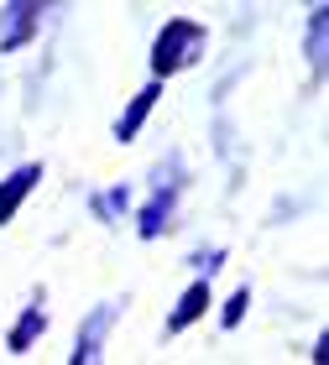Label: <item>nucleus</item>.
Instances as JSON below:
<instances>
[{"mask_svg":"<svg viewBox=\"0 0 329 365\" xmlns=\"http://www.w3.org/2000/svg\"><path fill=\"white\" fill-rule=\"evenodd\" d=\"M89 209L100 214L105 225H115V220H126V214H131V182H115V188H100V193L89 198Z\"/></svg>","mask_w":329,"mask_h":365,"instance_id":"nucleus-10","label":"nucleus"},{"mask_svg":"<svg viewBox=\"0 0 329 365\" xmlns=\"http://www.w3.org/2000/svg\"><path fill=\"white\" fill-rule=\"evenodd\" d=\"M47 324H53V319H47V303H42V297H31V303L11 319V329H6V350H11V355H31V350L42 344Z\"/></svg>","mask_w":329,"mask_h":365,"instance_id":"nucleus-6","label":"nucleus"},{"mask_svg":"<svg viewBox=\"0 0 329 365\" xmlns=\"http://www.w3.org/2000/svg\"><path fill=\"white\" fill-rule=\"evenodd\" d=\"M157 99H162V84H152V78H146L141 94H131V105L121 110V120H115V141H121V146L136 141L141 130H146V115L157 110Z\"/></svg>","mask_w":329,"mask_h":365,"instance_id":"nucleus-8","label":"nucleus"},{"mask_svg":"<svg viewBox=\"0 0 329 365\" xmlns=\"http://www.w3.org/2000/svg\"><path fill=\"white\" fill-rule=\"evenodd\" d=\"M303 53H308V68H314V78H324V53H329V6H324V0H314V11H308Z\"/></svg>","mask_w":329,"mask_h":365,"instance_id":"nucleus-9","label":"nucleus"},{"mask_svg":"<svg viewBox=\"0 0 329 365\" xmlns=\"http://www.w3.org/2000/svg\"><path fill=\"white\" fill-rule=\"evenodd\" d=\"M225 261H230V256H225V245H204V251H188V267L199 272V282H209V277L225 267Z\"/></svg>","mask_w":329,"mask_h":365,"instance_id":"nucleus-12","label":"nucleus"},{"mask_svg":"<svg viewBox=\"0 0 329 365\" xmlns=\"http://www.w3.org/2000/svg\"><path fill=\"white\" fill-rule=\"evenodd\" d=\"M42 21H47L42 0H11V6H0V53H21L42 31Z\"/></svg>","mask_w":329,"mask_h":365,"instance_id":"nucleus-4","label":"nucleus"},{"mask_svg":"<svg viewBox=\"0 0 329 365\" xmlns=\"http://www.w3.org/2000/svg\"><path fill=\"white\" fill-rule=\"evenodd\" d=\"M115 319H121V297H110V303H94L84 319H79V334H74L69 365H105V344H110Z\"/></svg>","mask_w":329,"mask_h":365,"instance_id":"nucleus-3","label":"nucleus"},{"mask_svg":"<svg viewBox=\"0 0 329 365\" xmlns=\"http://www.w3.org/2000/svg\"><path fill=\"white\" fill-rule=\"evenodd\" d=\"M42 182V162H21L16 173L0 178V225H11L16 214H21V204L31 198V188Z\"/></svg>","mask_w":329,"mask_h":365,"instance_id":"nucleus-7","label":"nucleus"},{"mask_svg":"<svg viewBox=\"0 0 329 365\" xmlns=\"http://www.w3.org/2000/svg\"><path fill=\"white\" fill-rule=\"evenodd\" d=\"M209 53V26L193 21V16H173V21H162V31L152 37V84H168V78L188 73L193 63Z\"/></svg>","mask_w":329,"mask_h":365,"instance_id":"nucleus-1","label":"nucleus"},{"mask_svg":"<svg viewBox=\"0 0 329 365\" xmlns=\"http://www.w3.org/2000/svg\"><path fill=\"white\" fill-rule=\"evenodd\" d=\"M246 313H251V287H236L225 297V308H220V329H225V334H230V329H241Z\"/></svg>","mask_w":329,"mask_h":365,"instance_id":"nucleus-11","label":"nucleus"},{"mask_svg":"<svg viewBox=\"0 0 329 365\" xmlns=\"http://www.w3.org/2000/svg\"><path fill=\"white\" fill-rule=\"evenodd\" d=\"M209 308H215V282H199V277H193L188 287L178 292V303L168 308V319H162V339H178L183 329L199 324Z\"/></svg>","mask_w":329,"mask_h":365,"instance_id":"nucleus-5","label":"nucleus"},{"mask_svg":"<svg viewBox=\"0 0 329 365\" xmlns=\"http://www.w3.org/2000/svg\"><path fill=\"white\" fill-rule=\"evenodd\" d=\"M183 182H188L183 157H162L157 168H152V178H146V198L136 204V235H141V240L168 235V225H173V214H178V193H183Z\"/></svg>","mask_w":329,"mask_h":365,"instance_id":"nucleus-2","label":"nucleus"},{"mask_svg":"<svg viewBox=\"0 0 329 365\" xmlns=\"http://www.w3.org/2000/svg\"><path fill=\"white\" fill-rule=\"evenodd\" d=\"M314 365H329V334L319 329V339H314Z\"/></svg>","mask_w":329,"mask_h":365,"instance_id":"nucleus-13","label":"nucleus"}]
</instances>
